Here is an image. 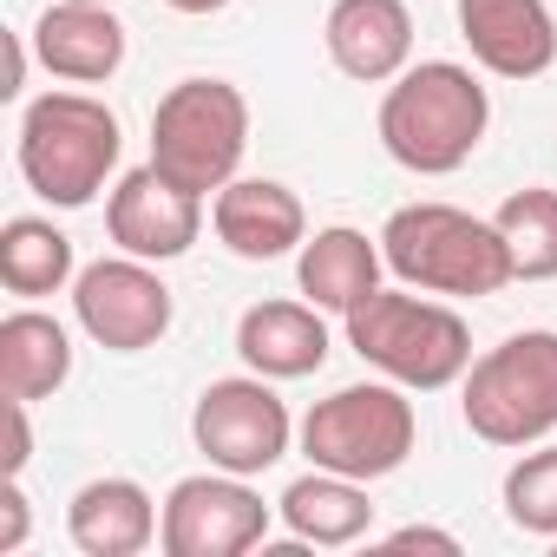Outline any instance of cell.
<instances>
[{
    "label": "cell",
    "mask_w": 557,
    "mask_h": 557,
    "mask_svg": "<svg viewBox=\"0 0 557 557\" xmlns=\"http://www.w3.org/2000/svg\"><path fill=\"white\" fill-rule=\"evenodd\" d=\"M485 125H492V99L472 79V66H453V60L407 66L381 99V145L394 164H407L420 177L459 171L479 151Z\"/></svg>",
    "instance_id": "1"
},
{
    "label": "cell",
    "mask_w": 557,
    "mask_h": 557,
    "mask_svg": "<svg viewBox=\"0 0 557 557\" xmlns=\"http://www.w3.org/2000/svg\"><path fill=\"white\" fill-rule=\"evenodd\" d=\"M381 256L407 289L426 296H498L505 283H518L498 223L453 203H400L381 223Z\"/></svg>",
    "instance_id": "2"
},
{
    "label": "cell",
    "mask_w": 557,
    "mask_h": 557,
    "mask_svg": "<svg viewBox=\"0 0 557 557\" xmlns=\"http://www.w3.org/2000/svg\"><path fill=\"white\" fill-rule=\"evenodd\" d=\"M125 132L92 92H47L21 119V177L53 210H86L119 171Z\"/></svg>",
    "instance_id": "3"
},
{
    "label": "cell",
    "mask_w": 557,
    "mask_h": 557,
    "mask_svg": "<svg viewBox=\"0 0 557 557\" xmlns=\"http://www.w3.org/2000/svg\"><path fill=\"white\" fill-rule=\"evenodd\" d=\"M342 322H348V348L400 387L433 394V387L466 381V368H472V329L446 302H426L407 289H374Z\"/></svg>",
    "instance_id": "4"
},
{
    "label": "cell",
    "mask_w": 557,
    "mask_h": 557,
    "mask_svg": "<svg viewBox=\"0 0 557 557\" xmlns=\"http://www.w3.org/2000/svg\"><path fill=\"white\" fill-rule=\"evenodd\" d=\"M466 426L485 446H531L557 433V329H524L466 368Z\"/></svg>",
    "instance_id": "5"
},
{
    "label": "cell",
    "mask_w": 557,
    "mask_h": 557,
    "mask_svg": "<svg viewBox=\"0 0 557 557\" xmlns=\"http://www.w3.org/2000/svg\"><path fill=\"white\" fill-rule=\"evenodd\" d=\"M249 145V99L230 79H177L151 112V164L210 197L236 177Z\"/></svg>",
    "instance_id": "6"
},
{
    "label": "cell",
    "mask_w": 557,
    "mask_h": 557,
    "mask_svg": "<svg viewBox=\"0 0 557 557\" xmlns=\"http://www.w3.org/2000/svg\"><path fill=\"white\" fill-rule=\"evenodd\" d=\"M420 426H413V400L400 394V381H361V387H342L329 400L309 407L302 420V453L322 466V472H342V479H387L407 466Z\"/></svg>",
    "instance_id": "7"
},
{
    "label": "cell",
    "mask_w": 557,
    "mask_h": 557,
    "mask_svg": "<svg viewBox=\"0 0 557 557\" xmlns=\"http://www.w3.org/2000/svg\"><path fill=\"white\" fill-rule=\"evenodd\" d=\"M289 407L262 374H230V381H210L197 394V413H190V440L197 453L216 466V472H236V479H256L269 472L275 459L289 453Z\"/></svg>",
    "instance_id": "8"
},
{
    "label": "cell",
    "mask_w": 557,
    "mask_h": 557,
    "mask_svg": "<svg viewBox=\"0 0 557 557\" xmlns=\"http://www.w3.org/2000/svg\"><path fill=\"white\" fill-rule=\"evenodd\" d=\"M73 315L112 355H145L171 335V289L145 256H106L73 275Z\"/></svg>",
    "instance_id": "9"
},
{
    "label": "cell",
    "mask_w": 557,
    "mask_h": 557,
    "mask_svg": "<svg viewBox=\"0 0 557 557\" xmlns=\"http://www.w3.org/2000/svg\"><path fill=\"white\" fill-rule=\"evenodd\" d=\"M262 537H269V505L236 472L177 479L164 498V524H158L164 557H243Z\"/></svg>",
    "instance_id": "10"
},
{
    "label": "cell",
    "mask_w": 557,
    "mask_h": 557,
    "mask_svg": "<svg viewBox=\"0 0 557 557\" xmlns=\"http://www.w3.org/2000/svg\"><path fill=\"white\" fill-rule=\"evenodd\" d=\"M106 230L125 256H145V262H171L197 243L203 230V197L184 190L177 177H164L158 164L145 171H125L112 184V203H106Z\"/></svg>",
    "instance_id": "11"
},
{
    "label": "cell",
    "mask_w": 557,
    "mask_h": 557,
    "mask_svg": "<svg viewBox=\"0 0 557 557\" xmlns=\"http://www.w3.org/2000/svg\"><path fill=\"white\" fill-rule=\"evenodd\" d=\"M459 40L498 79H537L557 66V21L544 0H459Z\"/></svg>",
    "instance_id": "12"
},
{
    "label": "cell",
    "mask_w": 557,
    "mask_h": 557,
    "mask_svg": "<svg viewBox=\"0 0 557 557\" xmlns=\"http://www.w3.org/2000/svg\"><path fill=\"white\" fill-rule=\"evenodd\" d=\"M210 223L223 236L230 256L243 262H275L309 243V216H302V197L275 177H230L210 203Z\"/></svg>",
    "instance_id": "13"
},
{
    "label": "cell",
    "mask_w": 557,
    "mask_h": 557,
    "mask_svg": "<svg viewBox=\"0 0 557 557\" xmlns=\"http://www.w3.org/2000/svg\"><path fill=\"white\" fill-rule=\"evenodd\" d=\"M322 40L348 79L387 86L413 60V14H407V0H335Z\"/></svg>",
    "instance_id": "14"
},
{
    "label": "cell",
    "mask_w": 557,
    "mask_h": 557,
    "mask_svg": "<svg viewBox=\"0 0 557 557\" xmlns=\"http://www.w3.org/2000/svg\"><path fill=\"white\" fill-rule=\"evenodd\" d=\"M34 53L53 79L99 86L125 66V27L99 0H47V14L34 27Z\"/></svg>",
    "instance_id": "15"
},
{
    "label": "cell",
    "mask_w": 557,
    "mask_h": 557,
    "mask_svg": "<svg viewBox=\"0 0 557 557\" xmlns=\"http://www.w3.org/2000/svg\"><path fill=\"white\" fill-rule=\"evenodd\" d=\"M236 355L262 381H302L329 361V329L315 302H256L236 322Z\"/></svg>",
    "instance_id": "16"
},
{
    "label": "cell",
    "mask_w": 557,
    "mask_h": 557,
    "mask_svg": "<svg viewBox=\"0 0 557 557\" xmlns=\"http://www.w3.org/2000/svg\"><path fill=\"white\" fill-rule=\"evenodd\" d=\"M381 269H387L381 236L368 243L361 230L335 223V230H315V236L302 243V256H296V283H302V296H309L315 309L348 315V309H361V302L381 289Z\"/></svg>",
    "instance_id": "17"
},
{
    "label": "cell",
    "mask_w": 557,
    "mask_h": 557,
    "mask_svg": "<svg viewBox=\"0 0 557 557\" xmlns=\"http://www.w3.org/2000/svg\"><path fill=\"white\" fill-rule=\"evenodd\" d=\"M158 524H164V511L132 479H92L66 505V531L86 557H138L158 537Z\"/></svg>",
    "instance_id": "18"
},
{
    "label": "cell",
    "mask_w": 557,
    "mask_h": 557,
    "mask_svg": "<svg viewBox=\"0 0 557 557\" xmlns=\"http://www.w3.org/2000/svg\"><path fill=\"white\" fill-rule=\"evenodd\" d=\"M73 374V335L40 315V309H14L0 322V394L14 400H47L60 394Z\"/></svg>",
    "instance_id": "19"
},
{
    "label": "cell",
    "mask_w": 557,
    "mask_h": 557,
    "mask_svg": "<svg viewBox=\"0 0 557 557\" xmlns=\"http://www.w3.org/2000/svg\"><path fill=\"white\" fill-rule=\"evenodd\" d=\"M283 524L302 537V544H355L368 524H374V505H368V485L361 479H342V472H309L283 492Z\"/></svg>",
    "instance_id": "20"
},
{
    "label": "cell",
    "mask_w": 557,
    "mask_h": 557,
    "mask_svg": "<svg viewBox=\"0 0 557 557\" xmlns=\"http://www.w3.org/2000/svg\"><path fill=\"white\" fill-rule=\"evenodd\" d=\"M73 283V236L53 230L47 216H14L0 223V289L8 296H60Z\"/></svg>",
    "instance_id": "21"
},
{
    "label": "cell",
    "mask_w": 557,
    "mask_h": 557,
    "mask_svg": "<svg viewBox=\"0 0 557 557\" xmlns=\"http://www.w3.org/2000/svg\"><path fill=\"white\" fill-rule=\"evenodd\" d=\"M498 236L511 249V269H518V283H550L557 275V190L544 184H524L498 203Z\"/></svg>",
    "instance_id": "22"
},
{
    "label": "cell",
    "mask_w": 557,
    "mask_h": 557,
    "mask_svg": "<svg viewBox=\"0 0 557 557\" xmlns=\"http://www.w3.org/2000/svg\"><path fill=\"white\" fill-rule=\"evenodd\" d=\"M505 518L531 537H557V446H537L505 472Z\"/></svg>",
    "instance_id": "23"
},
{
    "label": "cell",
    "mask_w": 557,
    "mask_h": 557,
    "mask_svg": "<svg viewBox=\"0 0 557 557\" xmlns=\"http://www.w3.org/2000/svg\"><path fill=\"white\" fill-rule=\"evenodd\" d=\"M27 407H34V400L0 394V479H21V472H27V459H34V426H27Z\"/></svg>",
    "instance_id": "24"
},
{
    "label": "cell",
    "mask_w": 557,
    "mask_h": 557,
    "mask_svg": "<svg viewBox=\"0 0 557 557\" xmlns=\"http://www.w3.org/2000/svg\"><path fill=\"white\" fill-rule=\"evenodd\" d=\"M27 492H21V479H0V557H14L21 544H27Z\"/></svg>",
    "instance_id": "25"
},
{
    "label": "cell",
    "mask_w": 557,
    "mask_h": 557,
    "mask_svg": "<svg viewBox=\"0 0 557 557\" xmlns=\"http://www.w3.org/2000/svg\"><path fill=\"white\" fill-rule=\"evenodd\" d=\"M381 550H440V557H459V537L433 531V524H400V531L381 537Z\"/></svg>",
    "instance_id": "26"
},
{
    "label": "cell",
    "mask_w": 557,
    "mask_h": 557,
    "mask_svg": "<svg viewBox=\"0 0 557 557\" xmlns=\"http://www.w3.org/2000/svg\"><path fill=\"white\" fill-rule=\"evenodd\" d=\"M21 79H27V47L21 34H0V99H21Z\"/></svg>",
    "instance_id": "27"
},
{
    "label": "cell",
    "mask_w": 557,
    "mask_h": 557,
    "mask_svg": "<svg viewBox=\"0 0 557 557\" xmlns=\"http://www.w3.org/2000/svg\"><path fill=\"white\" fill-rule=\"evenodd\" d=\"M164 8H177V14H216V8H230V0H164Z\"/></svg>",
    "instance_id": "28"
},
{
    "label": "cell",
    "mask_w": 557,
    "mask_h": 557,
    "mask_svg": "<svg viewBox=\"0 0 557 557\" xmlns=\"http://www.w3.org/2000/svg\"><path fill=\"white\" fill-rule=\"evenodd\" d=\"M99 8H112V0H99Z\"/></svg>",
    "instance_id": "29"
}]
</instances>
